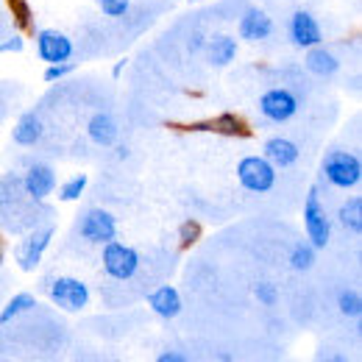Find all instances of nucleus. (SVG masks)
I'll use <instances>...</instances> for the list:
<instances>
[{
	"mask_svg": "<svg viewBox=\"0 0 362 362\" xmlns=\"http://www.w3.org/2000/svg\"><path fill=\"white\" fill-rule=\"evenodd\" d=\"M320 179L334 189H357L362 184V159L354 151L334 148L320 159Z\"/></svg>",
	"mask_w": 362,
	"mask_h": 362,
	"instance_id": "nucleus-1",
	"label": "nucleus"
},
{
	"mask_svg": "<svg viewBox=\"0 0 362 362\" xmlns=\"http://www.w3.org/2000/svg\"><path fill=\"white\" fill-rule=\"evenodd\" d=\"M45 296L62 313H81L92 301L90 284L78 276H50L45 281Z\"/></svg>",
	"mask_w": 362,
	"mask_h": 362,
	"instance_id": "nucleus-2",
	"label": "nucleus"
},
{
	"mask_svg": "<svg viewBox=\"0 0 362 362\" xmlns=\"http://www.w3.org/2000/svg\"><path fill=\"white\" fill-rule=\"evenodd\" d=\"M100 265H103V273L115 281H129L139 273V265H142V257L134 245H126L120 240H112L106 245H100Z\"/></svg>",
	"mask_w": 362,
	"mask_h": 362,
	"instance_id": "nucleus-3",
	"label": "nucleus"
},
{
	"mask_svg": "<svg viewBox=\"0 0 362 362\" xmlns=\"http://www.w3.org/2000/svg\"><path fill=\"white\" fill-rule=\"evenodd\" d=\"M257 109H259V115L268 123L284 126V123H290L301 112V98H298V92H293L290 87H271V90H265L259 95Z\"/></svg>",
	"mask_w": 362,
	"mask_h": 362,
	"instance_id": "nucleus-4",
	"label": "nucleus"
},
{
	"mask_svg": "<svg viewBox=\"0 0 362 362\" xmlns=\"http://www.w3.org/2000/svg\"><path fill=\"white\" fill-rule=\"evenodd\" d=\"M276 179H279V170L273 168L262 153H251V156H243L237 162V181H240V187L254 192V195L271 192L273 187H276Z\"/></svg>",
	"mask_w": 362,
	"mask_h": 362,
	"instance_id": "nucleus-5",
	"label": "nucleus"
},
{
	"mask_svg": "<svg viewBox=\"0 0 362 362\" xmlns=\"http://www.w3.org/2000/svg\"><path fill=\"white\" fill-rule=\"evenodd\" d=\"M304 231H307V243H313L317 251H323L332 243V218L323 206L320 187H310L304 198Z\"/></svg>",
	"mask_w": 362,
	"mask_h": 362,
	"instance_id": "nucleus-6",
	"label": "nucleus"
},
{
	"mask_svg": "<svg viewBox=\"0 0 362 362\" xmlns=\"http://www.w3.org/2000/svg\"><path fill=\"white\" fill-rule=\"evenodd\" d=\"M53 234H56V226L53 223H45V226H34L14 248V262L17 268L25 273L37 271L42 257L47 254L50 243H53Z\"/></svg>",
	"mask_w": 362,
	"mask_h": 362,
	"instance_id": "nucleus-7",
	"label": "nucleus"
},
{
	"mask_svg": "<svg viewBox=\"0 0 362 362\" xmlns=\"http://www.w3.org/2000/svg\"><path fill=\"white\" fill-rule=\"evenodd\" d=\"M76 231L90 245H106V243L117 240V218L103 206H92L78 215Z\"/></svg>",
	"mask_w": 362,
	"mask_h": 362,
	"instance_id": "nucleus-8",
	"label": "nucleus"
},
{
	"mask_svg": "<svg viewBox=\"0 0 362 362\" xmlns=\"http://www.w3.org/2000/svg\"><path fill=\"white\" fill-rule=\"evenodd\" d=\"M287 40H290V45L298 47V50H310V47L323 45L326 34H323V25H320V20L313 11L296 8L287 17Z\"/></svg>",
	"mask_w": 362,
	"mask_h": 362,
	"instance_id": "nucleus-9",
	"label": "nucleus"
},
{
	"mask_svg": "<svg viewBox=\"0 0 362 362\" xmlns=\"http://www.w3.org/2000/svg\"><path fill=\"white\" fill-rule=\"evenodd\" d=\"M34 47H37V56H40L45 64L73 62V53H76L73 40H70L64 31H56V28H42V31H37V34H34Z\"/></svg>",
	"mask_w": 362,
	"mask_h": 362,
	"instance_id": "nucleus-10",
	"label": "nucleus"
},
{
	"mask_svg": "<svg viewBox=\"0 0 362 362\" xmlns=\"http://www.w3.org/2000/svg\"><path fill=\"white\" fill-rule=\"evenodd\" d=\"M56 187H59L56 170H53V165H47V162H31V165L25 168V173L20 176V189H23L31 201H37V204L50 198V195L56 192Z\"/></svg>",
	"mask_w": 362,
	"mask_h": 362,
	"instance_id": "nucleus-11",
	"label": "nucleus"
},
{
	"mask_svg": "<svg viewBox=\"0 0 362 362\" xmlns=\"http://www.w3.org/2000/svg\"><path fill=\"white\" fill-rule=\"evenodd\" d=\"M271 37L273 17L259 6H248L237 20V40H243V42H268Z\"/></svg>",
	"mask_w": 362,
	"mask_h": 362,
	"instance_id": "nucleus-12",
	"label": "nucleus"
},
{
	"mask_svg": "<svg viewBox=\"0 0 362 362\" xmlns=\"http://www.w3.org/2000/svg\"><path fill=\"white\" fill-rule=\"evenodd\" d=\"M262 156L271 162L276 170H287L301 159V148L290 136H271L262 145Z\"/></svg>",
	"mask_w": 362,
	"mask_h": 362,
	"instance_id": "nucleus-13",
	"label": "nucleus"
},
{
	"mask_svg": "<svg viewBox=\"0 0 362 362\" xmlns=\"http://www.w3.org/2000/svg\"><path fill=\"white\" fill-rule=\"evenodd\" d=\"M148 307H151V313H153L156 317H162V320H173V317L181 315L184 301H181V293L173 287V284H159L156 290L148 293Z\"/></svg>",
	"mask_w": 362,
	"mask_h": 362,
	"instance_id": "nucleus-14",
	"label": "nucleus"
},
{
	"mask_svg": "<svg viewBox=\"0 0 362 362\" xmlns=\"http://www.w3.org/2000/svg\"><path fill=\"white\" fill-rule=\"evenodd\" d=\"M87 136L100 148H115L120 139V126L115 120V115L109 112H95L87 120Z\"/></svg>",
	"mask_w": 362,
	"mask_h": 362,
	"instance_id": "nucleus-15",
	"label": "nucleus"
},
{
	"mask_svg": "<svg viewBox=\"0 0 362 362\" xmlns=\"http://www.w3.org/2000/svg\"><path fill=\"white\" fill-rule=\"evenodd\" d=\"M204 53H206L212 67H228L237 59V53H240V40L231 37V34H223V31L212 34L206 40V45H204Z\"/></svg>",
	"mask_w": 362,
	"mask_h": 362,
	"instance_id": "nucleus-16",
	"label": "nucleus"
},
{
	"mask_svg": "<svg viewBox=\"0 0 362 362\" xmlns=\"http://www.w3.org/2000/svg\"><path fill=\"white\" fill-rule=\"evenodd\" d=\"M42 136H45V123H42V117L37 112L20 115L17 123H14V129H11V139L20 148H34V145L42 142Z\"/></svg>",
	"mask_w": 362,
	"mask_h": 362,
	"instance_id": "nucleus-17",
	"label": "nucleus"
},
{
	"mask_svg": "<svg viewBox=\"0 0 362 362\" xmlns=\"http://www.w3.org/2000/svg\"><path fill=\"white\" fill-rule=\"evenodd\" d=\"M304 67L317 78H332L340 73V56L323 45L310 47V50H304Z\"/></svg>",
	"mask_w": 362,
	"mask_h": 362,
	"instance_id": "nucleus-18",
	"label": "nucleus"
},
{
	"mask_svg": "<svg viewBox=\"0 0 362 362\" xmlns=\"http://www.w3.org/2000/svg\"><path fill=\"white\" fill-rule=\"evenodd\" d=\"M189 129H192V132H215V134H223V136L251 134L248 123H245L240 115H234V112H223V115H218V117H212V120H204V123H192Z\"/></svg>",
	"mask_w": 362,
	"mask_h": 362,
	"instance_id": "nucleus-19",
	"label": "nucleus"
},
{
	"mask_svg": "<svg viewBox=\"0 0 362 362\" xmlns=\"http://www.w3.org/2000/svg\"><path fill=\"white\" fill-rule=\"evenodd\" d=\"M337 223L351 231V234H362V195H349L340 209H337Z\"/></svg>",
	"mask_w": 362,
	"mask_h": 362,
	"instance_id": "nucleus-20",
	"label": "nucleus"
},
{
	"mask_svg": "<svg viewBox=\"0 0 362 362\" xmlns=\"http://www.w3.org/2000/svg\"><path fill=\"white\" fill-rule=\"evenodd\" d=\"M31 310H37V296H34V293H14V296L3 304V310H0V326L17 320V317L31 313Z\"/></svg>",
	"mask_w": 362,
	"mask_h": 362,
	"instance_id": "nucleus-21",
	"label": "nucleus"
},
{
	"mask_svg": "<svg viewBox=\"0 0 362 362\" xmlns=\"http://www.w3.org/2000/svg\"><path fill=\"white\" fill-rule=\"evenodd\" d=\"M315 262H317V248L313 243L301 240V243H296V245L290 248V268H293V271L307 273V271H313Z\"/></svg>",
	"mask_w": 362,
	"mask_h": 362,
	"instance_id": "nucleus-22",
	"label": "nucleus"
},
{
	"mask_svg": "<svg viewBox=\"0 0 362 362\" xmlns=\"http://www.w3.org/2000/svg\"><path fill=\"white\" fill-rule=\"evenodd\" d=\"M87 187H90V176L87 173H76V176H70L67 181H62L56 187V192H59V201L73 204V201H81V195L87 192Z\"/></svg>",
	"mask_w": 362,
	"mask_h": 362,
	"instance_id": "nucleus-23",
	"label": "nucleus"
},
{
	"mask_svg": "<svg viewBox=\"0 0 362 362\" xmlns=\"http://www.w3.org/2000/svg\"><path fill=\"white\" fill-rule=\"evenodd\" d=\"M8 17L20 34L34 28V8L28 0H8Z\"/></svg>",
	"mask_w": 362,
	"mask_h": 362,
	"instance_id": "nucleus-24",
	"label": "nucleus"
},
{
	"mask_svg": "<svg viewBox=\"0 0 362 362\" xmlns=\"http://www.w3.org/2000/svg\"><path fill=\"white\" fill-rule=\"evenodd\" d=\"M337 310H340V315L357 320V317L362 315V296H360V290H351V287L340 290V293H337Z\"/></svg>",
	"mask_w": 362,
	"mask_h": 362,
	"instance_id": "nucleus-25",
	"label": "nucleus"
},
{
	"mask_svg": "<svg viewBox=\"0 0 362 362\" xmlns=\"http://www.w3.org/2000/svg\"><path fill=\"white\" fill-rule=\"evenodd\" d=\"M95 3L103 11V17H112V20H120L132 11V0H95Z\"/></svg>",
	"mask_w": 362,
	"mask_h": 362,
	"instance_id": "nucleus-26",
	"label": "nucleus"
},
{
	"mask_svg": "<svg viewBox=\"0 0 362 362\" xmlns=\"http://www.w3.org/2000/svg\"><path fill=\"white\" fill-rule=\"evenodd\" d=\"M201 234H204V228L198 221H184L179 226V245L181 248H192L201 240Z\"/></svg>",
	"mask_w": 362,
	"mask_h": 362,
	"instance_id": "nucleus-27",
	"label": "nucleus"
},
{
	"mask_svg": "<svg viewBox=\"0 0 362 362\" xmlns=\"http://www.w3.org/2000/svg\"><path fill=\"white\" fill-rule=\"evenodd\" d=\"M254 296H257V301L265 304V307H276V304H279V287H276L273 281H259V284L254 287Z\"/></svg>",
	"mask_w": 362,
	"mask_h": 362,
	"instance_id": "nucleus-28",
	"label": "nucleus"
},
{
	"mask_svg": "<svg viewBox=\"0 0 362 362\" xmlns=\"http://www.w3.org/2000/svg\"><path fill=\"white\" fill-rule=\"evenodd\" d=\"M73 70H76V64H73V62H62V64H47V67H45V81H47V84H56V81L67 78V76H70Z\"/></svg>",
	"mask_w": 362,
	"mask_h": 362,
	"instance_id": "nucleus-29",
	"label": "nucleus"
},
{
	"mask_svg": "<svg viewBox=\"0 0 362 362\" xmlns=\"http://www.w3.org/2000/svg\"><path fill=\"white\" fill-rule=\"evenodd\" d=\"M23 50H25V40H23L20 31L8 34L6 40H0V53H23Z\"/></svg>",
	"mask_w": 362,
	"mask_h": 362,
	"instance_id": "nucleus-30",
	"label": "nucleus"
},
{
	"mask_svg": "<svg viewBox=\"0 0 362 362\" xmlns=\"http://www.w3.org/2000/svg\"><path fill=\"white\" fill-rule=\"evenodd\" d=\"M156 362H192L187 354H181V351H173V349H168V351H159L156 354Z\"/></svg>",
	"mask_w": 362,
	"mask_h": 362,
	"instance_id": "nucleus-31",
	"label": "nucleus"
},
{
	"mask_svg": "<svg viewBox=\"0 0 362 362\" xmlns=\"http://www.w3.org/2000/svg\"><path fill=\"white\" fill-rule=\"evenodd\" d=\"M126 64H129V59H120V62L112 67V76H115V78H120V73L126 70Z\"/></svg>",
	"mask_w": 362,
	"mask_h": 362,
	"instance_id": "nucleus-32",
	"label": "nucleus"
},
{
	"mask_svg": "<svg viewBox=\"0 0 362 362\" xmlns=\"http://www.w3.org/2000/svg\"><path fill=\"white\" fill-rule=\"evenodd\" d=\"M320 362H351V360L343 357V354H332V357H326V360H320Z\"/></svg>",
	"mask_w": 362,
	"mask_h": 362,
	"instance_id": "nucleus-33",
	"label": "nucleus"
},
{
	"mask_svg": "<svg viewBox=\"0 0 362 362\" xmlns=\"http://www.w3.org/2000/svg\"><path fill=\"white\" fill-rule=\"evenodd\" d=\"M6 265V245H3V240H0V268Z\"/></svg>",
	"mask_w": 362,
	"mask_h": 362,
	"instance_id": "nucleus-34",
	"label": "nucleus"
},
{
	"mask_svg": "<svg viewBox=\"0 0 362 362\" xmlns=\"http://www.w3.org/2000/svg\"><path fill=\"white\" fill-rule=\"evenodd\" d=\"M3 189H6V181H3V176H0V198H3Z\"/></svg>",
	"mask_w": 362,
	"mask_h": 362,
	"instance_id": "nucleus-35",
	"label": "nucleus"
},
{
	"mask_svg": "<svg viewBox=\"0 0 362 362\" xmlns=\"http://www.w3.org/2000/svg\"><path fill=\"white\" fill-rule=\"evenodd\" d=\"M103 362H120V360H103Z\"/></svg>",
	"mask_w": 362,
	"mask_h": 362,
	"instance_id": "nucleus-36",
	"label": "nucleus"
},
{
	"mask_svg": "<svg viewBox=\"0 0 362 362\" xmlns=\"http://www.w3.org/2000/svg\"><path fill=\"white\" fill-rule=\"evenodd\" d=\"M189 3H198V0H189Z\"/></svg>",
	"mask_w": 362,
	"mask_h": 362,
	"instance_id": "nucleus-37",
	"label": "nucleus"
}]
</instances>
